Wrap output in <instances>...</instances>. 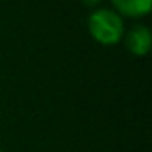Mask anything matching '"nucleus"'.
Returning a JSON list of instances; mask_svg holds the SVG:
<instances>
[{
  "label": "nucleus",
  "instance_id": "nucleus-1",
  "mask_svg": "<svg viewBox=\"0 0 152 152\" xmlns=\"http://www.w3.org/2000/svg\"><path fill=\"white\" fill-rule=\"evenodd\" d=\"M88 31L100 44H116L124 36V25L116 12L108 8L95 10L88 17Z\"/></svg>",
  "mask_w": 152,
  "mask_h": 152
},
{
  "label": "nucleus",
  "instance_id": "nucleus-2",
  "mask_svg": "<svg viewBox=\"0 0 152 152\" xmlns=\"http://www.w3.org/2000/svg\"><path fill=\"white\" fill-rule=\"evenodd\" d=\"M151 30L144 25H136L126 33V48L134 56H145L151 49Z\"/></svg>",
  "mask_w": 152,
  "mask_h": 152
},
{
  "label": "nucleus",
  "instance_id": "nucleus-3",
  "mask_svg": "<svg viewBox=\"0 0 152 152\" xmlns=\"http://www.w3.org/2000/svg\"><path fill=\"white\" fill-rule=\"evenodd\" d=\"M116 10H119L126 17H144L151 12L152 0H111Z\"/></svg>",
  "mask_w": 152,
  "mask_h": 152
},
{
  "label": "nucleus",
  "instance_id": "nucleus-4",
  "mask_svg": "<svg viewBox=\"0 0 152 152\" xmlns=\"http://www.w3.org/2000/svg\"><path fill=\"white\" fill-rule=\"evenodd\" d=\"M82 2H83L85 5H88V7H93V5H96V4H98L100 0H82Z\"/></svg>",
  "mask_w": 152,
  "mask_h": 152
},
{
  "label": "nucleus",
  "instance_id": "nucleus-5",
  "mask_svg": "<svg viewBox=\"0 0 152 152\" xmlns=\"http://www.w3.org/2000/svg\"><path fill=\"white\" fill-rule=\"evenodd\" d=\"M0 152H2V151H0Z\"/></svg>",
  "mask_w": 152,
  "mask_h": 152
}]
</instances>
